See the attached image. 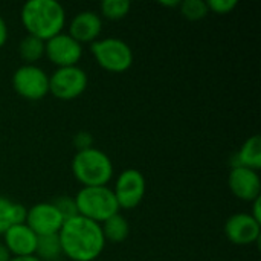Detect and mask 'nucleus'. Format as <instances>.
<instances>
[{
	"label": "nucleus",
	"instance_id": "nucleus-21",
	"mask_svg": "<svg viewBox=\"0 0 261 261\" xmlns=\"http://www.w3.org/2000/svg\"><path fill=\"white\" fill-rule=\"evenodd\" d=\"M179 6H180L182 15L193 21L202 20L210 14L206 2H203V0H185V2H180Z\"/></svg>",
	"mask_w": 261,
	"mask_h": 261
},
{
	"label": "nucleus",
	"instance_id": "nucleus-19",
	"mask_svg": "<svg viewBox=\"0 0 261 261\" xmlns=\"http://www.w3.org/2000/svg\"><path fill=\"white\" fill-rule=\"evenodd\" d=\"M63 255L61 252V245L58 234L55 236H43L38 237L37 240V248H35V257L41 261H55Z\"/></svg>",
	"mask_w": 261,
	"mask_h": 261
},
{
	"label": "nucleus",
	"instance_id": "nucleus-5",
	"mask_svg": "<svg viewBox=\"0 0 261 261\" xmlns=\"http://www.w3.org/2000/svg\"><path fill=\"white\" fill-rule=\"evenodd\" d=\"M92 55L99 67L112 73H122L133 64V50L121 38L106 37L92 43Z\"/></svg>",
	"mask_w": 261,
	"mask_h": 261
},
{
	"label": "nucleus",
	"instance_id": "nucleus-9",
	"mask_svg": "<svg viewBox=\"0 0 261 261\" xmlns=\"http://www.w3.org/2000/svg\"><path fill=\"white\" fill-rule=\"evenodd\" d=\"M44 57L58 67L78 66L83 57V44L73 40L69 34L61 32L44 41Z\"/></svg>",
	"mask_w": 261,
	"mask_h": 261
},
{
	"label": "nucleus",
	"instance_id": "nucleus-24",
	"mask_svg": "<svg viewBox=\"0 0 261 261\" xmlns=\"http://www.w3.org/2000/svg\"><path fill=\"white\" fill-rule=\"evenodd\" d=\"M73 145H75L76 151L92 148V145H93V138H92V135H90L89 132H78V133L73 136Z\"/></svg>",
	"mask_w": 261,
	"mask_h": 261
},
{
	"label": "nucleus",
	"instance_id": "nucleus-4",
	"mask_svg": "<svg viewBox=\"0 0 261 261\" xmlns=\"http://www.w3.org/2000/svg\"><path fill=\"white\" fill-rule=\"evenodd\" d=\"M73 199L78 216H83L99 225L119 213V205L113 190L109 187H83Z\"/></svg>",
	"mask_w": 261,
	"mask_h": 261
},
{
	"label": "nucleus",
	"instance_id": "nucleus-7",
	"mask_svg": "<svg viewBox=\"0 0 261 261\" xmlns=\"http://www.w3.org/2000/svg\"><path fill=\"white\" fill-rule=\"evenodd\" d=\"M12 89L28 101H40L49 93V75L35 64H23L12 73Z\"/></svg>",
	"mask_w": 261,
	"mask_h": 261
},
{
	"label": "nucleus",
	"instance_id": "nucleus-18",
	"mask_svg": "<svg viewBox=\"0 0 261 261\" xmlns=\"http://www.w3.org/2000/svg\"><path fill=\"white\" fill-rule=\"evenodd\" d=\"M18 55L26 64H35L44 57V41L29 34L24 35L18 44Z\"/></svg>",
	"mask_w": 261,
	"mask_h": 261
},
{
	"label": "nucleus",
	"instance_id": "nucleus-10",
	"mask_svg": "<svg viewBox=\"0 0 261 261\" xmlns=\"http://www.w3.org/2000/svg\"><path fill=\"white\" fill-rule=\"evenodd\" d=\"M24 223L34 231L37 237H43L58 234L64 220L52 202H41L28 210Z\"/></svg>",
	"mask_w": 261,
	"mask_h": 261
},
{
	"label": "nucleus",
	"instance_id": "nucleus-2",
	"mask_svg": "<svg viewBox=\"0 0 261 261\" xmlns=\"http://www.w3.org/2000/svg\"><path fill=\"white\" fill-rule=\"evenodd\" d=\"M20 20L29 35L47 41L63 32L66 11L57 0H29L21 8Z\"/></svg>",
	"mask_w": 261,
	"mask_h": 261
},
{
	"label": "nucleus",
	"instance_id": "nucleus-6",
	"mask_svg": "<svg viewBox=\"0 0 261 261\" xmlns=\"http://www.w3.org/2000/svg\"><path fill=\"white\" fill-rule=\"evenodd\" d=\"M89 84V76L80 66L58 67L49 76V93L60 101H72L81 96Z\"/></svg>",
	"mask_w": 261,
	"mask_h": 261
},
{
	"label": "nucleus",
	"instance_id": "nucleus-29",
	"mask_svg": "<svg viewBox=\"0 0 261 261\" xmlns=\"http://www.w3.org/2000/svg\"><path fill=\"white\" fill-rule=\"evenodd\" d=\"M162 6H168V8H176V6H179L180 5V2H177V0H171V2H159Z\"/></svg>",
	"mask_w": 261,
	"mask_h": 261
},
{
	"label": "nucleus",
	"instance_id": "nucleus-28",
	"mask_svg": "<svg viewBox=\"0 0 261 261\" xmlns=\"http://www.w3.org/2000/svg\"><path fill=\"white\" fill-rule=\"evenodd\" d=\"M9 261H41L40 258H37L35 255H28V257H11Z\"/></svg>",
	"mask_w": 261,
	"mask_h": 261
},
{
	"label": "nucleus",
	"instance_id": "nucleus-22",
	"mask_svg": "<svg viewBox=\"0 0 261 261\" xmlns=\"http://www.w3.org/2000/svg\"><path fill=\"white\" fill-rule=\"evenodd\" d=\"M52 205L57 208V211L60 213V216L63 217V220H69L75 216H78V210H76V203L73 197H67V196H61L57 197Z\"/></svg>",
	"mask_w": 261,
	"mask_h": 261
},
{
	"label": "nucleus",
	"instance_id": "nucleus-13",
	"mask_svg": "<svg viewBox=\"0 0 261 261\" xmlns=\"http://www.w3.org/2000/svg\"><path fill=\"white\" fill-rule=\"evenodd\" d=\"M102 32V18L98 12L83 11L76 14L69 24V35L83 43H95Z\"/></svg>",
	"mask_w": 261,
	"mask_h": 261
},
{
	"label": "nucleus",
	"instance_id": "nucleus-11",
	"mask_svg": "<svg viewBox=\"0 0 261 261\" xmlns=\"http://www.w3.org/2000/svg\"><path fill=\"white\" fill-rule=\"evenodd\" d=\"M258 223L251 214L239 213L231 216L225 223V234L228 240L237 246H246L258 242L261 232Z\"/></svg>",
	"mask_w": 261,
	"mask_h": 261
},
{
	"label": "nucleus",
	"instance_id": "nucleus-27",
	"mask_svg": "<svg viewBox=\"0 0 261 261\" xmlns=\"http://www.w3.org/2000/svg\"><path fill=\"white\" fill-rule=\"evenodd\" d=\"M11 260V254L6 249V246L0 242V261H9Z\"/></svg>",
	"mask_w": 261,
	"mask_h": 261
},
{
	"label": "nucleus",
	"instance_id": "nucleus-17",
	"mask_svg": "<svg viewBox=\"0 0 261 261\" xmlns=\"http://www.w3.org/2000/svg\"><path fill=\"white\" fill-rule=\"evenodd\" d=\"M101 229H102L106 242H112V243L124 242L128 237V232H130V226H128L127 220L119 213L109 217L106 222H102Z\"/></svg>",
	"mask_w": 261,
	"mask_h": 261
},
{
	"label": "nucleus",
	"instance_id": "nucleus-1",
	"mask_svg": "<svg viewBox=\"0 0 261 261\" xmlns=\"http://www.w3.org/2000/svg\"><path fill=\"white\" fill-rule=\"evenodd\" d=\"M61 252L72 261H95L106 248L101 225L83 216L66 220L58 232Z\"/></svg>",
	"mask_w": 261,
	"mask_h": 261
},
{
	"label": "nucleus",
	"instance_id": "nucleus-16",
	"mask_svg": "<svg viewBox=\"0 0 261 261\" xmlns=\"http://www.w3.org/2000/svg\"><path fill=\"white\" fill-rule=\"evenodd\" d=\"M28 208L21 203L0 196V236H3L11 226L26 222Z\"/></svg>",
	"mask_w": 261,
	"mask_h": 261
},
{
	"label": "nucleus",
	"instance_id": "nucleus-26",
	"mask_svg": "<svg viewBox=\"0 0 261 261\" xmlns=\"http://www.w3.org/2000/svg\"><path fill=\"white\" fill-rule=\"evenodd\" d=\"M258 223H261V197L252 202V213H249Z\"/></svg>",
	"mask_w": 261,
	"mask_h": 261
},
{
	"label": "nucleus",
	"instance_id": "nucleus-3",
	"mask_svg": "<svg viewBox=\"0 0 261 261\" xmlns=\"http://www.w3.org/2000/svg\"><path fill=\"white\" fill-rule=\"evenodd\" d=\"M72 174L83 187H107L113 177L112 159L95 147L76 151L72 159Z\"/></svg>",
	"mask_w": 261,
	"mask_h": 261
},
{
	"label": "nucleus",
	"instance_id": "nucleus-12",
	"mask_svg": "<svg viewBox=\"0 0 261 261\" xmlns=\"http://www.w3.org/2000/svg\"><path fill=\"white\" fill-rule=\"evenodd\" d=\"M228 185L231 193L243 202H254L260 197L261 179L258 171L245 167H232Z\"/></svg>",
	"mask_w": 261,
	"mask_h": 261
},
{
	"label": "nucleus",
	"instance_id": "nucleus-15",
	"mask_svg": "<svg viewBox=\"0 0 261 261\" xmlns=\"http://www.w3.org/2000/svg\"><path fill=\"white\" fill-rule=\"evenodd\" d=\"M232 167H245L254 171L261 168V138L258 135L251 136L243 142L237 154L234 156Z\"/></svg>",
	"mask_w": 261,
	"mask_h": 261
},
{
	"label": "nucleus",
	"instance_id": "nucleus-25",
	"mask_svg": "<svg viewBox=\"0 0 261 261\" xmlns=\"http://www.w3.org/2000/svg\"><path fill=\"white\" fill-rule=\"evenodd\" d=\"M6 41H8V24H6L5 18L0 15V49L5 46Z\"/></svg>",
	"mask_w": 261,
	"mask_h": 261
},
{
	"label": "nucleus",
	"instance_id": "nucleus-14",
	"mask_svg": "<svg viewBox=\"0 0 261 261\" xmlns=\"http://www.w3.org/2000/svg\"><path fill=\"white\" fill-rule=\"evenodd\" d=\"M3 239H5L3 245L9 251L11 257L35 255V248H37L38 237L34 234V231L26 223L11 226L3 234Z\"/></svg>",
	"mask_w": 261,
	"mask_h": 261
},
{
	"label": "nucleus",
	"instance_id": "nucleus-20",
	"mask_svg": "<svg viewBox=\"0 0 261 261\" xmlns=\"http://www.w3.org/2000/svg\"><path fill=\"white\" fill-rule=\"evenodd\" d=\"M132 3L128 0H104L99 5L102 17L107 20H121L130 12Z\"/></svg>",
	"mask_w": 261,
	"mask_h": 261
},
{
	"label": "nucleus",
	"instance_id": "nucleus-8",
	"mask_svg": "<svg viewBox=\"0 0 261 261\" xmlns=\"http://www.w3.org/2000/svg\"><path fill=\"white\" fill-rule=\"evenodd\" d=\"M145 190H147L145 177L139 170H135V168L124 170L118 176L115 182V190H113L119 210L136 208L142 202L145 196Z\"/></svg>",
	"mask_w": 261,
	"mask_h": 261
},
{
	"label": "nucleus",
	"instance_id": "nucleus-23",
	"mask_svg": "<svg viewBox=\"0 0 261 261\" xmlns=\"http://www.w3.org/2000/svg\"><path fill=\"white\" fill-rule=\"evenodd\" d=\"M237 2L236 0H208L206 6L210 12L219 14V15H225L234 11V8H237Z\"/></svg>",
	"mask_w": 261,
	"mask_h": 261
}]
</instances>
